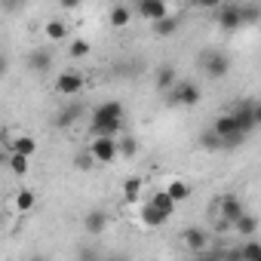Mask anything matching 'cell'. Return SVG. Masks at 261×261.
<instances>
[{
    "label": "cell",
    "instance_id": "6",
    "mask_svg": "<svg viewBox=\"0 0 261 261\" xmlns=\"http://www.w3.org/2000/svg\"><path fill=\"white\" fill-rule=\"evenodd\" d=\"M181 243H185L188 252H194V255H206L209 230H203V227H185V230H181Z\"/></svg>",
    "mask_w": 261,
    "mask_h": 261
},
{
    "label": "cell",
    "instance_id": "31",
    "mask_svg": "<svg viewBox=\"0 0 261 261\" xmlns=\"http://www.w3.org/2000/svg\"><path fill=\"white\" fill-rule=\"evenodd\" d=\"M237 255H243V258H261V246L246 237V243H243V249H237Z\"/></svg>",
    "mask_w": 261,
    "mask_h": 261
},
{
    "label": "cell",
    "instance_id": "19",
    "mask_svg": "<svg viewBox=\"0 0 261 261\" xmlns=\"http://www.w3.org/2000/svg\"><path fill=\"white\" fill-rule=\"evenodd\" d=\"M233 230H237L240 237H255V233H258V218H255L252 212H243V215L233 221Z\"/></svg>",
    "mask_w": 261,
    "mask_h": 261
},
{
    "label": "cell",
    "instance_id": "24",
    "mask_svg": "<svg viewBox=\"0 0 261 261\" xmlns=\"http://www.w3.org/2000/svg\"><path fill=\"white\" fill-rule=\"evenodd\" d=\"M10 151H19V154H25V157H34L37 142H34L31 136H16V139L10 142Z\"/></svg>",
    "mask_w": 261,
    "mask_h": 261
},
{
    "label": "cell",
    "instance_id": "5",
    "mask_svg": "<svg viewBox=\"0 0 261 261\" xmlns=\"http://www.w3.org/2000/svg\"><path fill=\"white\" fill-rule=\"evenodd\" d=\"M53 62H56L53 46H37V49H31V53H28L25 68H28V71H34V74H46V71L53 68Z\"/></svg>",
    "mask_w": 261,
    "mask_h": 261
},
{
    "label": "cell",
    "instance_id": "36",
    "mask_svg": "<svg viewBox=\"0 0 261 261\" xmlns=\"http://www.w3.org/2000/svg\"><path fill=\"white\" fill-rule=\"evenodd\" d=\"M4 7L7 10H16V0H4Z\"/></svg>",
    "mask_w": 261,
    "mask_h": 261
},
{
    "label": "cell",
    "instance_id": "9",
    "mask_svg": "<svg viewBox=\"0 0 261 261\" xmlns=\"http://www.w3.org/2000/svg\"><path fill=\"white\" fill-rule=\"evenodd\" d=\"M80 89H83V77L77 71H62L56 77V92L59 95H77Z\"/></svg>",
    "mask_w": 261,
    "mask_h": 261
},
{
    "label": "cell",
    "instance_id": "22",
    "mask_svg": "<svg viewBox=\"0 0 261 261\" xmlns=\"http://www.w3.org/2000/svg\"><path fill=\"white\" fill-rule=\"evenodd\" d=\"M142 188H145V181H142L139 175H129V178H123V197H126V203H133V200H139Z\"/></svg>",
    "mask_w": 261,
    "mask_h": 261
},
{
    "label": "cell",
    "instance_id": "25",
    "mask_svg": "<svg viewBox=\"0 0 261 261\" xmlns=\"http://www.w3.org/2000/svg\"><path fill=\"white\" fill-rule=\"evenodd\" d=\"M117 148H120V157L123 160H129V157L139 154V142L133 136H117Z\"/></svg>",
    "mask_w": 261,
    "mask_h": 261
},
{
    "label": "cell",
    "instance_id": "11",
    "mask_svg": "<svg viewBox=\"0 0 261 261\" xmlns=\"http://www.w3.org/2000/svg\"><path fill=\"white\" fill-rule=\"evenodd\" d=\"M105 227H108V212H105V209H89V212L83 215V230H86L89 237H101Z\"/></svg>",
    "mask_w": 261,
    "mask_h": 261
},
{
    "label": "cell",
    "instance_id": "35",
    "mask_svg": "<svg viewBox=\"0 0 261 261\" xmlns=\"http://www.w3.org/2000/svg\"><path fill=\"white\" fill-rule=\"evenodd\" d=\"M255 123L261 126V105H255Z\"/></svg>",
    "mask_w": 261,
    "mask_h": 261
},
{
    "label": "cell",
    "instance_id": "12",
    "mask_svg": "<svg viewBox=\"0 0 261 261\" xmlns=\"http://www.w3.org/2000/svg\"><path fill=\"white\" fill-rule=\"evenodd\" d=\"M233 117H237V123H240V129H243V133L249 136V133H252V129L258 126V123H255V101H240V105L233 108Z\"/></svg>",
    "mask_w": 261,
    "mask_h": 261
},
{
    "label": "cell",
    "instance_id": "1",
    "mask_svg": "<svg viewBox=\"0 0 261 261\" xmlns=\"http://www.w3.org/2000/svg\"><path fill=\"white\" fill-rule=\"evenodd\" d=\"M200 68H203V74H206V77L221 80V77L230 71V59H227L221 49H209V53H203V56H200Z\"/></svg>",
    "mask_w": 261,
    "mask_h": 261
},
{
    "label": "cell",
    "instance_id": "33",
    "mask_svg": "<svg viewBox=\"0 0 261 261\" xmlns=\"http://www.w3.org/2000/svg\"><path fill=\"white\" fill-rule=\"evenodd\" d=\"M255 19H258V10H252V7L246 10V7H243V25H252Z\"/></svg>",
    "mask_w": 261,
    "mask_h": 261
},
{
    "label": "cell",
    "instance_id": "7",
    "mask_svg": "<svg viewBox=\"0 0 261 261\" xmlns=\"http://www.w3.org/2000/svg\"><path fill=\"white\" fill-rule=\"evenodd\" d=\"M175 83H178V71H175V65H172V62L157 65V74H154V89H157V92H169Z\"/></svg>",
    "mask_w": 261,
    "mask_h": 261
},
{
    "label": "cell",
    "instance_id": "23",
    "mask_svg": "<svg viewBox=\"0 0 261 261\" xmlns=\"http://www.w3.org/2000/svg\"><path fill=\"white\" fill-rule=\"evenodd\" d=\"M178 16H166V19H160V22H154V34L157 37H172L175 31H178Z\"/></svg>",
    "mask_w": 261,
    "mask_h": 261
},
{
    "label": "cell",
    "instance_id": "27",
    "mask_svg": "<svg viewBox=\"0 0 261 261\" xmlns=\"http://www.w3.org/2000/svg\"><path fill=\"white\" fill-rule=\"evenodd\" d=\"M89 53H92V46H89L86 40H71V43H68V56H71L74 62H77V59H86Z\"/></svg>",
    "mask_w": 261,
    "mask_h": 261
},
{
    "label": "cell",
    "instance_id": "3",
    "mask_svg": "<svg viewBox=\"0 0 261 261\" xmlns=\"http://www.w3.org/2000/svg\"><path fill=\"white\" fill-rule=\"evenodd\" d=\"M92 157L98 160V166H108L120 157V148H117V139H108V136H92V145H89Z\"/></svg>",
    "mask_w": 261,
    "mask_h": 261
},
{
    "label": "cell",
    "instance_id": "20",
    "mask_svg": "<svg viewBox=\"0 0 261 261\" xmlns=\"http://www.w3.org/2000/svg\"><path fill=\"white\" fill-rule=\"evenodd\" d=\"M129 19H133V10H129L126 4H117V7H111V13H108L111 28H126V25H129Z\"/></svg>",
    "mask_w": 261,
    "mask_h": 261
},
{
    "label": "cell",
    "instance_id": "2",
    "mask_svg": "<svg viewBox=\"0 0 261 261\" xmlns=\"http://www.w3.org/2000/svg\"><path fill=\"white\" fill-rule=\"evenodd\" d=\"M200 98H203V92H200V86L191 83V80H178V83L169 89V101L178 105V108H194V105H200Z\"/></svg>",
    "mask_w": 261,
    "mask_h": 261
},
{
    "label": "cell",
    "instance_id": "13",
    "mask_svg": "<svg viewBox=\"0 0 261 261\" xmlns=\"http://www.w3.org/2000/svg\"><path fill=\"white\" fill-rule=\"evenodd\" d=\"M123 114H126L123 101H117V98H108V101H101V105L92 111V120H123Z\"/></svg>",
    "mask_w": 261,
    "mask_h": 261
},
{
    "label": "cell",
    "instance_id": "15",
    "mask_svg": "<svg viewBox=\"0 0 261 261\" xmlns=\"http://www.w3.org/2000/svg\"><path fill=\"white\" fill-rule=\"evenodd\" d=\"M166 221H169V215H166L163 209H157L151 200L142 206V224H148V227H163Z\"/></svg>",
    "mask_w": 261,
    "mask_h": 261
},
{
    "label": "cell",
    "instance_id": "16",
    "mask_svg": "<svg viewBox=\"0 0 261 261\" xmlns=\"http://www.w3.org/2000/svg\"><path fill=\"white\" fill-rule=\"evenodd\" d=\"M43 37L49 43H59V40H68V25L62 19H46L43 22Z\"/></svg>",
    "mask_w": 261,
    "mask_h": 261
},
{
    "label": "cell",
    "instance_id": "29",
    "mask_svg": "<svg viewBox=\"0 0 261 261\" xmlns=\"http://www.w3.org/2000/svg\"><path fill=\"white\" fill-rule=\"evenodd\" d=\"M200 145H203V148H209V151H215V148H221V136H218V133H215V129L209 126V129H206V133L200 136Z\"/></svg>",
    "mask_w": 261,
    "mask_h": 261
},
{
    "label": "cell",
    "instance_id": "8",
    "mask_svg": "<svg viewBox=\"0 0 261 261\" xmlns=\"http://www.w3.org/2000/svg\"><path fill=\"white\" fill-rule=\"evenodd\" d=\"M243 212H246V206H243V200H240L237 194H221V197H218V215H221V218L237 221Z\"/></svg>",
    "mask_w": 261,
    "mask_h": 261
},
{
    "label": "cell",
    "instance_id": "34",
    "mask_svg": "<svg viewBox=\"0 0 261 261\" xmlns=\"http://www.w3.org/2000/svg\"><path fill=\"white\" fill-rule=\"evenodd\" d=\"M59 7H62V10H77L80 0H59Z\"/></svg>",
    "mask_w": 261,
    "mask_h": 261
},
{
    "label": "cell",
    "instance_id": "4",
    "mask_svg": "<svg viewBox=\"0 0 261 261\" xmlns=\"http://www.w3.org/2000/svg\"><path fill=\"white\" fill-rule=\"evenodd\" d=\"M215 25L221 31H237L243 25V7H233V4H221L215 10Z\"/></svg>",
    "mask_w": 261,
    "mask_h": 261
},
{
    "label": "cell",
    "instance_id": "26",
    "mask_svg": "<svg viewBox=\"0 0 261 261\" xmlns=\"http://www.w3.org/2000/svg\"><path fill=\"white\" fill-rule=\"evenodd\" d=\"M166 191H169V194H172V197H175L178 203H185V200L191 197V185H188L185 178H172V181L166 185Z\"/></svg>",
    "mask_w": 261,
    "mask_h": 261
},
{
    "label": "cell",
    "instance_id": "21",
    "mask_svg": "<svg viewBox=\"0 0 261 261\" xmlns=\"http://www.w3.org/2000/svg\"><path fill=\"white\" fill-rule=\"evenodd\" d=\"M151 203H154L157 209H163L166 215H172V212H175V206H178V200H175L166 188H163V191H154V194H151Z\"/></svg>",
    "mask_w": 261,
    "mask_h": 261
},
{
    "label": "cell",
    "instance_id": "28",
    "mask_svg": "<svg viewBox=\"0 0 261 261\" xmlns=\"http://www.w3.org/2000/svg\"><path fill=\"white\" fill-rule=\"evenodd\" d=\"M95 163H98V160L92 157V151H83V154H77V157H74V169H80V172H89Z\"/></svg>",
    "mask_w": 261,
    "mask_h": 261
},
{
    "label": "cell",
    "instance_id": "30",
    "mask_svg": "<svg viewBox=\"0 0 261 261\" xmlns=\"http://www.w3.org/2000/svg\"><path fill=\"white\" fill-rule=\"evenodd\" d=\"M77 117H80V108H77V105H68V108L62 111V117H59L56 123H59V126H71V123H74Z\"/></svg>",
    "mask_w": 261,
    "mask_h": 261
},
{
    "label": "cell",
    "instance_id": "32",
    "mask_svg": "<svg viewBox=\"0 0 261 261\" xmlns=\"http://www.w3.org/2000/svg\"><path fill=\"white\" fill-rule=\"evenodd\" d=\"M224 4V0H194V7H200V10H218Z\"/></svg>",
    "mask_w": 261,
    "mask_h": 261
},
{
    "label": "cell",
    "instance_id": "17",
    "mask_svg": "<svg viewBox=\"0 0 261 261\" xmlns=\"http://www.w3.org/2000/svg\"><path fill=\"white\" fill-rule=\"evenodd\" d=\"M7 166H10V172L13 175H28V169H31V157H25V154H19V151H10L7 154Z\"/></svg>",
    "mask_w": 261,
    "mask_h": 261
},
{
    "label": "cell",
    "instance_id": "10",
    "mask_svg": "<svg viewBox=\"0 0 261 261\" xmlns=\"http://www.w3.org/2000/svg\"><path fill=\"white\" fill-rule=\"evenodd\" d=\"M139 16L148 22H160L169 16V7H166V0H139Z\"/></svg>",
    "mask_w": 261,
    "mask_h": 261
},
{
    "label": "cell",
    "instance_id": "14",
    "mask_svg": "<svg viewBox=\"0 0 261 261\" xmlns=\"http://www.w3.org/2000/svg\"><path fill=\"white\" fill-rule=\"evenodd\" d=\"M89 129H92V136L117 139V136H123V120H89Z\"/></svg>",
    "mask_w": 261,
    "mask_h": 261
},
{
    "label": "cell",
    "instance_id": "18",
    "mask_svg": "<svg viewBox=\"0 0 261 261\" xmlns=\"http://www.w3.org/2000/svg\"><path fill=\"white\" fill-rule=\"evenodd\" d=\"M13 206H16V212H31V209L37 206V194H34L31 188H22V191H16Z\"/></svg>",
    "mask_w": 261,
    "mask_h": 261
}]
</instances>
